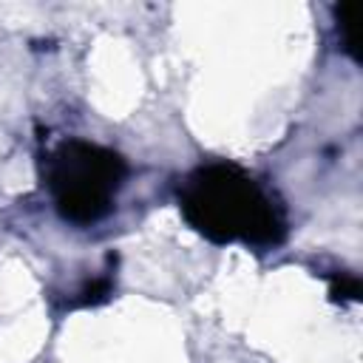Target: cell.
<instances>
[{"mask_svg": "<svg viewBox=\"0 0 363 363\" xmlns=\"http://www.w3.org/2000/svg\"><path fill=\"white\" fill-rule=\"evenodd\" d=\"M176 201L184 221L213 244L275 250L289 233L278 193L227 159L201 162L184 173L176 182Z\"/></svg>", "mask_w": 363, "mask_h": 363, "instance_id": "1", "label": "cell"}, {"mask_svg": "<svg viewBox=\"0 0 363 363\" xmlns=\"http://www.w3.org/2000/svg\"><path fill=\"white\" fill-rule=\"evenodd\" d=\"M40 170L57 216L74 227L102 221L128 179V162L119 150L79 136L60 139L45 150Z\"/></svg>", "mask_w": 363, "mask_h": 363, "instance_id": "2", "label": "cell"}, {"mask_svg": "<svg viewBox=\"0 0 363 363\" xmlns=\"http://www.w3.org/2000/svg\"><path fill=\"white\" fill-rule=\"evenodd\" d=\"M363 6L360 3H340L335 6V20H337V31H340V43L343 48L357 60V20H360Z\"/></svg>", "mask_w": 363, "mask_h": 363, "instance_id": "3", "label": "cell"}, {"mask_svg": "<svg viewBox=\"0 0 363 363\" xmlns=\"http://www.w3.org/2000/svg\"><path fill=\"white\" fill-rule=\"evenodd\" d=\"M111 289H113V269L108 267L102 275H96L94 281H88L74 298L68 306H96V303H105L111 298Z\"/></svg>", "mask_w": 363, "mask_h": 363, "instance_id": "4", "label": "cell"}, {"mask_svg": "<svg viewBox=\"0 0 363 363\" xmlns=\"http://www.w3.org/2000/svg\"><path fill=\"white\" fill-rule=\"evenodd\" d=\"M329 295L335 301H360V278L354 272H335L329 275Z\"/></svg>", "mask_w": 363, "mask_h": 363, "instance_id": "5", "label": "cell"}]
</instances>
